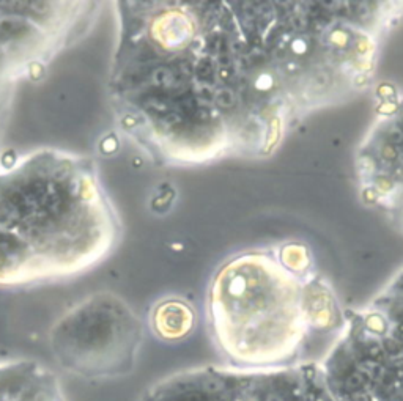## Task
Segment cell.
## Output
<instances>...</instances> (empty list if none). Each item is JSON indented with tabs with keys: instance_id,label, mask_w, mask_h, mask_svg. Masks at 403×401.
<instances>
[{
	"instance_id": "cell-1",
	"label": "cell",
	"mask_w": 403,
	"mask_h": 401,
	"mask_svg": "<svg viewBox=\"0 0 403 401\" xmlns=\"http://www.w3.org/2000/svg\"><path fill=\"white\" fill-rule=\"evenodd\" d=\"M110 5L115 127L172 169L273 154L301 120L369 87L395 14L377 2Z\"/></svg>"
},
{
	"instance_id": "cell-2",
	"label": "cell",
	"mask_w": 403,
	"mask_h": 401,
	"mask_svg": "<svg viewBox=\"0 0 403 401\" xmlns=\"http://www.w3.org/2000/svg\"><path fill=\"white\" fill-rule=\"evenodd\" d=\"M120 241V214L92 157L58 148L2 157L0 288L77 277Z\"/></svg>"
},
{
	"instance_id": "cell-3",
	"label": "cell",
	"mask_w": 403,
	"mask_h": 401,
	"mask_svg": "<svg viewBox=\"0 0 403 401\" xmlns=\"http://www.w3.org/2000/svg\"><path fill=\"white\" fill-rule=\"evenodd\" d=\"M310 264L302 244L249 249L219 264L208 283L206 320L227 357L257 362L273 352Z\"/></svg>"
},
{
	"instance_id": "cell-4",
	"label": "cell",
	"mask_w": 403,
	"mask_h": 401,
	"mask_svg": "<svg viewBox=\"0 0 403 401\" xmlns=\"http://www.w3.org/2000/svg\"><path fill=\"white\" fill-rule=\"evenodd\" d=\"M104 2H0V161L11 105L22 82L40 79L54 60L96 25Z\"/></svg>"
},
{
	"instance_id": "cell-5",
	"label": "cell",
	"mask_w": 403,
	"mask_h": 401,
	"mask_svg": "<svg viewBox=\"0 0 403 401\" xmlns=\"http://www.w3.org/2000/svg\"><path fill=\"white\" fill-rule=\"evenodd\" d=\"M49 337L54 357L66 372L110 377L128 373L136 364L144 326L128 302L101 291L65 312Z\"/></svg>"
},
{
	"instance_id": "cell-6",
	"label": "cell",
	"mask_w": 403,
	"mask_h": 401,
	"mask_svg": "<svg viewBox=\"0 0 403 401\" xmlns=\"http://www.w3.org/2000/svg\"><path fill=\"white\" fill-rule=\"evenodd\" d=\"M362 200L403 233V98L381 112L356 154Z\"/></svg>"
},
{
	"instance_id": "cell-7",
	"label": "cell",
	"mask_w": 403,
	"mask_h": 401,
	"mask_svg": "<svg viewBox=\"0 0 403 401\" xmlns=\"http://www.w3.org/2000/svg\"><path fill=\"white\" fill-rule=\"evenodd\" d=\"M148 324L153 334L164 342H180L194 330L196 312L186 299L167 296L151 307Z\"/></svg>"
},
{
	"instance_id": "cell-8",
	"label": "cell",
	"mask_w": 403,
	"mask_h": 401,
	"mask_svg": "<svg viewBox=\"0 0 403 401\" xmlns=\"http://www.w3.org/2000/svg\"><path fill=\"white\" fill-rule=\"evenodd\" d=\"M362 384H364L362 373H353V375H350L347 379H345V389L356 390V389H359Z\"/></svg>"
},
{
	"instance_id": "cell-9",
	"label": "cell",
	"mask_w": 403,
	"mask_h": 401,
	"mask_svg": "<svg viewBox=\"0 0 403 401\" xmlns=\"http://www.w3.org/2000/svg\"><path fill=\"white\" fill-rule=\"evenodd\" d=\"M265 401H283V398L280 395H277V393H268Z\"/></svg>"
}]
</instances>
